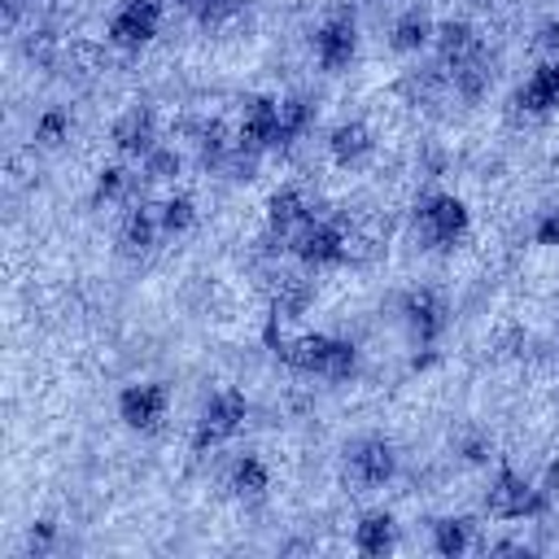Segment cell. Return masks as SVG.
<instances>
[{"label": "cell", "mask_w": 559, "mask_h": 559, "mask_svg": "<svg viewBox=\"0 0 559 559\" xmlns=\"http://www.w3.org/2000/svg\"><path fill=\"white\" fill-rule=\"evenodd\" d=\"M467 227H472V214L454 192H432L415 210V236L424 249H454L467 236Z\"/></svg>", "instance_id": "obj_2"}, {"label": "cell", "mask_w": 559, "mask_h": 559, "mask_svg": "<svg viewBox=\"0 0 559 559\" xmlns=\"http://www.w3.org/2000/svg\"><path fill=\"white\" fill-rule=\"evenodd\" d=\"M515 100H520V109L533 114V118L555 114V109H559V61H542V66L524 79V87H520Z\"/></svg>", "instance_id": "obj_15"}, {"label": "cell", "mask_w": 559, "mask_h": 559, "mask_svg": "<svg viewBox=\"0 0 559 559\" xmlns=\"http://www.w3.org/2000/svg\"><path fill=\"white\" fill-rule=\"evenodd\" d=\"M227 489H231L236 502H262L266 489H271V467L258 454H240L227 467Z\"/></svg>", "instance_id": "obj_17"}, {"label": "cell", "mask_w": 559, "mask_h": 559, "mask_svg": "<svg viewBox=\"0 0 559 559\" xmlns=\"http://www.w3.org/2000/svg\"><path fill=\"white\" fill-rule=\"evenodd\" d=\"M236 144H240L245 153H253V157H262V153H271V148L284 144V131H280V100H275V96H253V100L245 105Z\"/></svg>", "instance_id": "obj_10"}, {"label": "cell", "mask_w": 559, "mask_h": 559, "mask_svg": "<svg viewBox=\"0 0 559 559\" xmlns=\"http://www.w3.org/2000/svg\"><path fill=\"white\" fill-rule=\"evenodd\" d=\"M533 240L546 245V249H559V205H550V210L537 214V223H533Z\"/></svg>", "instance_id": "obj_28"}, {"label": "cell", "mask_w": 559, "mask_h": 559, "mask_svg": "<svg viewBox=\"0 0 559 559\" xmlns=\"http://www.w3.org/2000/svg\"><path fill=\"white\" fill-rule=\"evenodd\" d=\"M371 148H376V135H371L367 122H341L328 135V153H332L336 166H358V162L371 157Z\"/></svg>", "instance_id": "obj_18"}, {"label": "cell", "mask_w": 559, "mask_h": 559, "mask_svg": "<svg viewBox=\"0 0 559 559\" xmlns=\"http://www.w3.org/2000/svg\"><path fill=\"white\" fill-rule=\"evenodd\" d=\"M485 511H489L493 520H528V515H542V511H546V498H542V489H533L520 472L502 467V472L493 476L489 493H485Z\"/></svg>", "instance_id": "obj_6"}, {"label": "cell", "mask_w": 559, "mask_h": 559, "mask_svg": "<svg viewBox=\"0 0 559 559\" xmlns=\"http://www.w3.org/2000/svg\"><path fill=\"white\" fill-rule=\"evenodd\" d=\"M432 44H437V66H441V70H454V66L472 61V57L485 48L472 22H441L437 35H432Z\"/></svg>", "instance_id": "obj_14"}, {"label": "cell", "mask_w": 559, "mask_h": 559, "mask_svg": "<svg viewBox=\"0 0 559 559\" xmlns=\"http://www.w3.org/2000/svg\"><path fill=\"white\" fill-rule=\"evenodd\" d=\"M314 122V105L306 96H284L280 100V131H284V144H293L297 135H306Z\"/></svg>", "instance_id": "obj_22"}, {"label": "cell", "mask_w": 559, "mask_h": 559, "mask_svg": "<svg viewBox=\"0 0 559 559\" xmlns=\"http://www.w3.org/2000/svg\"><path fill=\"white\" fill-rule=\"evenodd\" d=\"M162 236V223H157V210L148 205H131L127 218H122V231H118V245L127 258H144Z\"/></svg>", "instance_id": "obj_19"}, {"label": "cell", "mask_w": 559, "mask_h": 559, "mask_svg": "<svg viewBox=\"0 0 559 559\" xmlns=\"http://www.w3.org/2000/svg\"><path fill=\"white\" fill-rule=\"evenodd\" d=\"M288 367H297L301 376H319V380H349L358 371V349L341 336H328V332H310V336H297L288 349H284Z\"/></svg>", "instance_id": "obj_1"}, {"label": "cell", "mask_w": 559, "mask_h": 559, "mask_svg": "<svg viewBox=\"0 0 559 559\" xmlns=\"http://www.w3.org/2000/svg\"><path fill=\"white\" fill-rule=\"evenodd\" d=\"M66 131H70V118H66L61 109H48V114L35 122V140H39V144H48V148H52V144H61V140H66Z\"/></svg>", "instance_id": "obj_27"}, {"label": "cell", "mask_w": 559, "mask_h": 559, "mask_svg": "<svg viewBox=\"0 0 559 559\" xmlns=\"http://www.w3.org/2000/svg\"><path fill=\"white\" fill-rule=\"evenodd\" d=\"M166 411H170V393L157 380H140V384H127L118 393V419L131 432H157Z\"/></svg>", "instance_id": "obj_8"}, {"label": "cell", "mask_w": 559, "mask_h": 559, "mask_svg": "<svg viewBox=\"0 0 559 559\" xmlns=\"http://www.w3.org/2000/svg\"><path fill=\"white\" fill-rule=\"evenodd\" d=\"M157 223H162V236H183L192 223H197V205H192V197H166L162 205H157Z\"/></svg>", "instance_id": "obj_23"}, {"label": "cell", "mask_w": 559, "mask_h": 559, "mask_svg": "<svg viewBox=\"0 0 559 559\" xmlns=\"http://www.w3.org/2000/svg\"><path fill=\"white\" fill-rule=\"evenodd\" d=\"M310 218H314V210H310V201H306L297 188H280V192L266 201V227H271V236H275L280 245H288Z\"/></svg>", "instance_id": "obj_13"}, {"label": "cell", "mask_w": 559, "mask_h": 559, "mask_svg": "<svg viewBox=\"0 0 559 559\" xmlns=\"http://www.w3.org/2000/svg\"><path fill=\"white\" fill-rule=\"evenodd\" d=\"M345 476H349V485H358V489H380V485H389V480L397 476V450H393V441L380 437V432L354 437V441L345 445Z\"/></svg>", "instance_id": "obj_3"}, {"label": "cell", "mask_w": 559, "mask_h": 559, "mask_svg": "<svg viewBox=\"0 0 559 559\" xmlns=\"http://www.w3.org/2000/svg\"><path fill=\"white\" fill-rule=\"evenodd\" d=\"M293 258L306 266V271H323V266H341L349 245H345V231L336 223H323V218H310L293 240H288Z\"/></svg>", "instance_id": "obj_7"}, {"label": "cell", "mask_w": 559, "mask_h": 559, "mask_svg": "<svg viewBox=\"0 0 559 559\" xmlns=\"http://www.w3.org/2000/svg\"><path fill=\"white\" fill-rule=\"evenodd\" d=\"M358 57V22L349 9H336L323 17V26L314 31V61L328 70V74H341L349 70Z\"/></svg>", "instance_id": "obj_5"}, {"label": "cell", "mask_w": 559, "mask_h": 559, "mask_svg": "<svg viewBox=\"0 0 559 559\" xmlns=\"http://www.w3.org/2000/svg\"><path fill=\"white\" fill-rule=\"evenodd\" d=\"M201 26H223V22H231L236 13H240V4L245 0H179Z\"/></svg>", "instance_id": "obj_25"}, {"label": "cell", "mask_w": 559, "mask_h": 559, "mask_svg": "<svg viewBox=\"0 0 559 559\" xmlns=\"http://www.w3.org/2000/svg\"><path fill=\"white\" fill-rule=\"evenodd\" d=\"M402 323H406V336L415 345H432L441 332H445V301L441 293L432 288H411L402 297Z\"/></svg>", "instance_id": "obj_11"}, {"label": "cell", "mask_w": 559, "mask_h": 559, "mask_svg": "<svg viewBox=\"0 0 559 559\" xmlns=\"http://www.w3.org/2000/svg\"><path fill=\"white\" fill-rule=\"evenodd\" d=\"M131 183H135L131 170L109 166V170H100V179H96V201H122V197L131 192Z\"/></svg>", "instance_id": "obj_26"}, {"label": "cell", "mask_w": 559, "mask_h": 559, "mask_svg": "<svg viewBox=\"0 0 559 559\" xmlns=\"http://www.w3.org/2000/svg\"><path fill=\"white\" fill-rule=\"evenodd\" d=\"M245 415H249V402H245L240 389H218V393H210V402H205L201 415H197L192 445H197V450H214V445L231 441V437L240 432Z\"/></svg>", "instance_id": "obj_4"}, {"label": "cell", "mask_w": 559, "mask_h": 559, "mask_svg": "<svg viewBox=\"0 0 559 559\" xmlns=\"http://www.w3.org/2000/svg\"><path fill=\"white\" fill-rule=\"evenodd\" d=\"M542 48H559V22H546L542 26V39H537Z\"/></svg>", "instance_id": "obj_30"}, {"label": "cell", "mask_w": 559, "mask_h": 559, "mask_svg": "<svg viewBox=\"0 0 559 559\" xmlns=\"http://www.w3.org/2000/svg\"><path fill=\"white\" fill-rule=\"evenodd\" d=\"M432 35H437L432 17H428L424 9H406V13L393 22V31H389V44H393V52H419V48H424Z\"/></svg>", "instance_id": "obj_21"}, {"label": "cell", "mask_w": 559, "mask_h": 559, "mask_svg": "<svg viewBox=\"0 0 559 559\" xmlns=\"http://www.w3.org/2000/svg\"><path fill=\"white\" fill-rule=\"evenodd\" d=\"M175 170H179V153H170V148H162V144L144 157V175H148V179H166V175H175Z\"/></svg>", "instance_id": "obj_29"}, {"label": "cell", "mask_w": 559, "mask_h": 559, "mask_svg": "<svg viewBox=\"0 0 559 559\" xmlns=\"http://www.w3.org/2000/svg\"><path fill=\"white\" fill-rule=\"evenodd\" d=\"M157 144H162V140H157V118H153L148 105H135V109H127V114L114 122V148H118L122 157L144 162Z\"/></svg>", "instance_id": "obj_12"}, {"label": "cell", "mask_w": 559, "mask_h": 559, "mask_svg": "<svg viewBox=\"0 0 559 559\" xmlns=\"http://www.w3.org/2000/svg\"><path fill=\"white\" fill-rule=\"evenodd\" d=\"M310 297H314V288H310L306 275H284V280H280V293H275V310H280L284 319H297V314L310 306Z\"/></svg>", "instance_id": "obj_24"}, {"label": "cell", "mask_w": 559, "mask_h": 559, "mask_svg": "<svg viewBox=\"0 0 559 559\" xmlns=\"http://www.w3.org/2000/svg\"><path fill=\"white\" fill-rule=\"evenodd\" d=\"M393 546H397V520H393L389 511H367V515L354 524V550H358V555L384 559Z\"/></svg>", "instance_id": "obj_16"}, {"label": "cell", "mask_w": 559, "mask_h": 559, "mask_svg": "<svg viewBox=\"0 0 559 559\" xmlns=\"http://www.w3.org/2000/svg\"><path fill=\"white\" fill-rule=\"evenodd\" d=\"M157 26H162V0H122L109 17V44L144 48V44H153Z\"/></svg>", "instance_id": "obj_9"}, {"label": "cell", "mask_w": 559, "mask_h": 559, "mask_svg": "<svg viewBox=\"0 0 559 559\" xmlns=\"http://www.w3.org/2000/svg\"><path fill=\"white\" fill-rule=\"evenodd\" d=\"M476 546V520L472 515H441L432 520V550L441 559H459Z\"/></svg>", "instance_id": "obj_20"}]
</instances>
